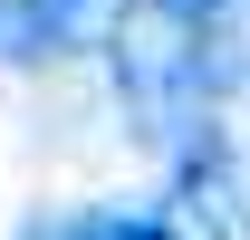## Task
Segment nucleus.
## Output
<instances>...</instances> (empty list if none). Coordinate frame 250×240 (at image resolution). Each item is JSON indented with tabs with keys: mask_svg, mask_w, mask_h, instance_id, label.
I'll return each mask as SVG.
<instances>
[{
	"mask_svg": "<svg viewBox=\"0 0 250 240\" xmlns=\"http://www.w3.org/2000/svg\"><path fill=\"white\" fill-rule=\"evenodd\" d=\"M202 10L212 0H116L106 20V67H116V96L145 144L192 154L202 144V116H212V39H202Z\"/></svg>",
	"mask_w": 250,
	"mask_h": 240,
	"instance_id": "nucleus-1",
	"label": "nucleus"
},
{
	"mask_svg": "<svg viewBox=\"0 0 250 240\" xmlns=\"http://www.w3.org/2000/svg\"><path fill=\"white\" fill-rule=\"evenodd\" d=\"M29 240H145V211H58V221H39Z\"/></svg>",
	"mask_w": 250,
	"mask_h": 240,
	"instance_id": "nucleus-2",
	"label": "nucleus"
}]
</instances>
